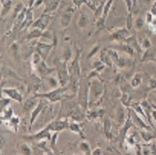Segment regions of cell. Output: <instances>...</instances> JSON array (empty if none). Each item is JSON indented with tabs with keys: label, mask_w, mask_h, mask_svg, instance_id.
I'll return each instance as SVG.
<instances>
[{
	"label": "cell",
	"mask_w": 156,
	"mask_h": 155,
	"mask_svg": "<svg viewBox=\"0 0 156 155\" xmlns=\"http://www.w3.org/2000/svg\"><path fill=\"white\" fill-rule=\"evenodd\" d=\"M79 56H80V51H78L76 58L73 60V63L70 66V69L69 70L70 71V85L74 94L77 93L80 79H81V76H80L81 71H80V62H79Z\"/></svg>",
	"instance_id": "cell-1"
},
{
	"label": "cell",
	"mask_w": 156,
	"mask_h": 155,
	"mask_svg": "<svg viewBox=\"0 0 156 155\" xmlns=\"http://www.w3.org/2000/svg\"><path fill=\"white\" fill-rule=\"evenodd\" d=\"M68 90L67 86H60L59 88H55V90L45 93H38L35 94V96L38 98L47 99L50 102L55 103V102H59V101L64 100L65 99H70L73 97V96L66 94V92Z\"/></svg>",
	"instance_id": "cell-2"
},
{
	"label": "cell",
	"mask_w": 156,
	"mask_h": 155,
	"mask_svg": "<svg viewBox=\"0 0 156 155\" xmlns=\"http://www.w3.org/2000/svg\"><path fill=\"white\" fill-rule=\"evenodd\" d=\"M67 61L58 60L55 62L56 71L58 73V79L60 83V86H66L70 83V71L67 69Z\"/></svg>",
	"instance_id": "cell-3"
},
{
	"label": "cell",
	"mask_w": 156,
	"mask_h": 155,
	"mask_svg": "<svg viewBox=\"0 0 156 155\" xmlns=\"http://www.w3.org/2000/svg\"><path fill=\"white\" fill-rule=\"evenodd\" d=\"M86 79H80V86L77 90V100L79 105L83 109H87L88 106V98L90 94V83Z\"/></svg>",
	"instance_id": "cell-4"
},
{
	"label": "cell",
	"mask_w": 156,
	"mask_h": 155,
	"mask_svg": "<svg viewBox=\"0 0 156 155\" xmlns=\"http://www.w3.org/2000/svg\"><path fill=\"white\" fill-rule=\"evenodd\" d=\"M66 112H67L68 117H70L72 119L79 121L83 118V113L80 108V105L75 104L74 102H70L66 104Z\"/></svg>",
	"instance_id": "cell-5"
},
{
	"label": "cell",
	"mask_w": 156,
	"mask_h": 155,
	"mask_svg": "<svg viewBox=\"0 0 156 155\" xmlns=\"http://www.w3.org/2000/svg\"><path fill=\"white\" fill-rule=\"evenodd\" d=\"M69 126H70V123H69L67 118H65L64 120H54V121L51 122V123H49L46 128H48L51 132H60L61 131L69 129Z\"/></svg>",
	"instance_id": "cell-6"
},
{
	"label": "cell",
	"mask_w": 156,
	"mask_h": 155,
	"mask_svg": "<svg viewBox=\"0 0 156 155\" xmlns=\"http://www.w3.org/2000/svg\"><path fill=\"white\" fill-rule=\"evenodd\" d=\"M51 19V15L48 14V13H43L35 22H34V23L32 24V27L33 28H38V29L44 31L48 28Z\"/></svg>",
	"instance_id": "cell-7"
},
{
	"label": "cell",
	"mask_w": 156,
	"mask_h": 155,
	"mask_svg": "<svg viewBox=\"0 0 156 155\" xmlns=\"http://www.w3.org/2000/svg\"><path fill=\"white\" fill-rule=\"evenodd\" d=\"M54 44H47L44 42H37L36 44V52L42 58L43 60L46 61L50 54L51 51L54 48Z\"/></svg>",
	"instance_id": "cell-8"
},
{
	"label": "cell",
	"mask_w": 156,
	"mask_h": 155,
	"mask_svg": "<svg viewBox=\"0 0 156 155\" xmlns=\"http://www.w3.org/2000/svg\"><path fill=\"white\" fill-rule=\"evenodd\" d=\"M36 71H37V75L41 78H46L48 77V75L52 73L53 72L56 71V68L55 67H49L46 64L45 61L42 60L41 62L39 63L37 66L35 67Z\"/></svg>",
	"instance_id": "cell-9"
},
{
	"label": "cell",
	"mask_w": 156,
	"mask_h": 155,
	"mask_svg": "<svg viewBox=\"0 0 156 155\" xmlns=\"http://www.w3.org/2000/svg\"><path fill=\"white\" fill-rule=\"evenodd\" d=\"M76 7L73 5V6L68 7L67 9H66L62 13V16L61 17V25L62 28H67L69 25L70 24L72 20V18H73V13H74L75 9H76Z\"/></svg>",
	"instance_id": "cell-10"
},
{
	"label": "cell",
	"mask_w": 156,
	"mask_h": 155,
	"mask_svg": "<svg viewBox=\"0 0 156 155\" xmlns=\"http://www.w3.org/2000/svg\"><path fill=\"white\" fill-rule=\"evenodd\" d=\"M48 106L46 101L44 100H40L38 102V103L37 104V106H35V108L34 109V110L32 111L31 115V118H30V127H32V125H34V123L35 122V121L37 120V118H38V116L41 114V112H43V110L44 109V108Z\"/></svg>",
	"instance_id": "cell-11"
},
{
	"label": "cell",
	"mask_w": 156,
	"mask_h": 155,
	"mask_svg": "<svg viewBox=\"0 0 156 155\" xmlns=\"http://www.w3.org/2000/svg\"><path fill=\"white\" fill-rule=\"evenodd\" d=\"M2 93L8 96L9 99L16 101V102L22 103L23 102V96L22 93L16 88H5L2 89Z\"/></svg>",
	"instance_id": "cell-12"
},
{
	"label": "cell",
	"mask_w": 156,
	"mask_h": 155,
	"mask_svg": "<svg viewBox=\"0 0 156 155\" xmlns=\"http://www.w3.org/2000/svg\"><path fill=\"white\" fill-rule=\"evenodd\" d=\"M129 30L127 29L126 28H119V29L115 30L111 34L110 37L112 41H115L120 42L124 41H125L129 37Z\"/></svg>",
	"instance_id": "cell-13"
},
{
	"label": "cell",
	"mask_w": 156,
	"mask_h": 155,
	"mask_svg": "<svg viewBox=\"0 0 156 155\" xmlns=\"http://www.w3.org/2000/svg\"><path fill=\"white\" fill-rule=\"evenodd\" d=\"M61 0H43V4L44 5V9L43 13L51 14L57 10L60 5Z\"/></svg>",
	"instance_id": "cell-14"
},
{
	"label": "cell",
	"mask_w": 156,
	"mask_h": 155,
	"mask_svg": "<svg viewBox=\"0 0 156 155\" xmlns=\"http://www.w3.org/2000/svg\"><path fill=\"white\" fill-rule=\"evenodd\" d=\"M108 53H109V56L112 58V61H113L114 64L119 67H124L126 66V59H125L124 58L119 56L117 53L116 51H114V50H107Z\"/></svg>",
	"instance_id": "cell-15"
},
{
	"label": "cell",
	"mask_w": 156,
	"mask_h": 155,
	"mask_svg": "<svg viewBox=\"0 0 156 155\" xmlns=\"http://www.w3.org/2000/svg\"><path fill=\"white\" fill-rule=\"evenodd\" d=\"M103 92V86L99 80H94L92 83H90V94L93 95L95 99L100 98Z\"/></svg>",
	"instance_id": "cell-16"
},
{
	"label": "cell",
	"mask_w": 156,
	"mask_h": 155,
	"mask_svg": "<svg viewBox=\"0 0 156 155\" xmlns=\"http://www.w3.org/2000/svg\"><path fill=\"white\" fill-rule=\"evenodd\" d=\"M156 62V48H148L145 50L142 57V62Z\"/></svg>",
	"instance_id": "cell-17"
},
{
	"label": "cell",
	"mask_w": 156,
	"mask_h": 155,
	"mask_svg": "<svg viewBox=\"0 0 156 155\" xmlns=\"http://www.w3.org/2000/svg\"><path fill=\"white\" fill-rule=\"evenodd\" d=\"M51 131L49 130L48 128H44L43 130L40 131L37 133L34 134V135L28 136V139L30 140H41L44 139V138H48V140L51 139Z\"/></svg>",
	"instance_id": "cell-18"
},
{
	"label": "cell",
	"mask_w": 156,
	"mask_h": 155,
	"mask_svg": "<svg viewBox=\"0 0 156 155\" xmlns=\"http://www.w3.org/2000/svg\"><path fill=\"white\" fill-rule=\"evenodd\" d=\"M1 73H2V77H8V78H12V79H18V80H22V78L12 70V69L9 68L7 67H2L1 68Z\"/></svg>",
	"instance_id": "cell-19"
},
{
	"label": "cell",
	"mask_w": 156,
	"mask_h": 155,
	"mask_svg": "<svg viewBox=\"0 0 156 155\" xmlns=\"http://www.w3.org/2000/svg\"><path fill=\"white\" fill-rule=\"evenodd\" d=\"M124 42L128 44L135 51H136L137 53H142V48H141L140 45L139 44V43H138L137 40H136L135 36H129V37Z\"/></svg>",
	"instance_id": "cell-20"
},
{
	"label": "cell",
	"mask_w": 156,
	"mask_h": 155,
	"mask_svg": "<svg viewBox=\"0 0 156 155\" xmlns=\"http://www.w3.org/2000/svg\"><path fill=\"white\" fill-rule=\"evenodd\" d=\"M89 20L90 19L88 15L85 12H81L77 21L78 27L80 28H82V29L85 28L87 26L88 23H89Z\"/></svg>",
	"instance_id": "cell-21"
},
{
	"label": "cell",
	"mask_w": 156,
	"mask_h": 155,
	"mask_svg": "<svg viewBox=\"0 0 156 155\" xmlns=\"http://www.w3.org/2000/svg\"><path fill=\"white\" fill-rule=\"evenodd\" d=\"M2 4V11H1V17L3 19L7 16L12 8V0H1Z\"/></svg>",
	"instance_id": "cell-22"
},
{
	"label": "cell",
	"mask_w": 156,
	"mask_h": 155,
	"mask_svg": "<svg viewBox=\"0 0 156 155\" xmlns=\"http://www.w3.org/2000/svg\"><path fill=\"white\" fill-rule=\"evenodd\" d=\"M130 115H131V118L133 122H136V124L137 125L138 127L141 128V129H148V126L145 125V123L144 122L142 118H141L139 116V115H138L135 111H133V112H132Z\"/></svg>",
	"instance_id": "cell-23"
},
{
	"label": "cell",
	"mask_w": 156,
	"mask_h": 155,
	"mask_svg": "<svg viewBox=\"0 0 156 155\" xmlns=\"http://www.w3.org/2000/svg\"><path fill=\"white\" fill-rule=\"evenodd\" d=\"M100 60H101L102 62L106 65L109 67H112V64H113V61H112V58L109 56V53L106 50H103L100 53Z\"/></svg>",
	"instance_id": "cell-24"
},
{
	"label": "cell",
	"mask_w": 156,
	"mask_h": 155,
	"mask_svg": "<svg viewBox=\"0 0 156 155\" xmlns=\"http://www.w3.org/2000/svg\"><path fill=\"white\" fill-rule=\"evenodd\" d=\"M34 16H33V11L32 9L28 8V11H27L26 17H25V21H24L23 24L21 27L22 28H26L28 27H29L30 25H32V24L34 23Z\"/></svg>",
	"instance_id": "cell-25"
},
{
	"label": "cell",
	"mask_w": 156,
	"mask_h": 155,
	"mask_svg": "<svg viewBox=\"0 0 156 155\" xmlns=\"http://www.w3.org/2000/svg\"><path fill=\"white\" fill-rule=\"evenodd\" d=\"M44 32H43V31L38 29V28H33V29L27 34L26 39L29 41L34 40V39H38L44 35Z\"/></svg>",
	"instance_id": "cell-26"
},
{
	"label": "cell",
	"mask_w": 156,
	"mask_h": 155,
	"mask_svg": "<svg viewBox=\"0 0 156 155\" xmlns=\"http://www.w3.org/2000/svg\"><path fill=\"white\" fill-rule=\"evenodd\" d=\"M72 2H73V5L76 9H80L83 5H87L90 9L94 10V11L97 9L94 5H91L90 2V0H72Z\"/></svg>",
	"instance_id": "cell-27"
},
{
	"label": "cell",
	"mask_w": 156,
	"mask_h": 155,
	"mask_svg": "<svg viewBox=\"0 0 156 155\" xmlns=\"http://www.w3.org/2000/svg\"><path fill=\"white\" fill-rule=\"evenodd\" d=\"M37 98L38 97H37V96L34 95L33 97L29 98V99L25 102V104H24V108L25 109V110L28 111L30 110V109H32V107H34V106H37V104L38 103V102H37Z\"/></svg>",
	"instance_id": "cell-28"
},
{
	"label": "cell",
	"mask_w": 156,
	"mask_h": 155,
	"mask_svg": "<svg viewBox=\"0 0 156 155\" xmlns=\"http://www.w3.org/2000/svg\"><path fill=\"white\" fill-rule=\"evenodd\" d=\"M142 82V76L140 73H136L132 78L130 84L133 88H137L141 85Z\"/></svg>",
	"instance_id": "cell-29"
},
{
	"label": "cell",
	"mask_w": 156,
	"mask_h": 155,
	"mask_svg": "<svg viewBox=\"0 0 156 155\" xmlns=\"http://www.w3.org/2000/svg\"><path fill=\"white\" fill-rule=\"evenodd\" d=\"M69 129L71 132H75V133L78 134V135H80V136H82L83 138L84 137V135H83V132L82 130L81 127L77 122H72L70 124V126H69Z\"/></svg>",
	"instance_id": "cell-30"
},
{
	"label": "cell",
	"mask_w": 156,
	"mask_h": 155,
	"mask_svg": "<svg viewBox=\"0 0 156 155\" xmlns=\"http://www.w3.org/2000/svg\"><path fill=\"white\" fill-rule=\"evenodd\" d=\"M145 24V19H143V18L141 17V16H139V17L136 18V20H135L134 25H133V26L135 27L136 30L139 31V30L142 29V28L144 27Z\"/></svg>",
	"instance_id": "cell-31"
},
{
	"label": "cell",
	"mask_w": 156,
	"mask_h": 155,
	"mask_svg": "<svg viewBox=\"0 0 156 155\" xmlns=\"http://www.w3.org/2000/svg\"><path fill=\"white\" fill-rule=\"evenodd\" d=\"M140 134H141V136H142V138L144 139V141H146V142H148V141H151L152 139L155 138L154 135H153L152 133H151V132L148 130H144V131H142V132L141 131Z\"/></svg>",
	"instance_id": "cell-32"
},
{
	"label": "cell",
	"mask_w": 156,
	"mask_h": 155,
	"mask_svg": "<svg viewBox=\"0 0 156 155\" xmlns=\"http://www.w3.org/2000/svg\"><path fill=\"white\" fill-rule=\"evenodd\" d=\"M125 109L121 106V107H119V109H118V112H117V119H118V121H119V122L120 123L121 125H122L124 123V122H125Z\"/></svg>",
	"instance_id": "cell-33"
},
{
	"label": "cell",
	"mask_w": 156,
	"mask_h": 155,
	"mask_svg": "<svg viewBox=\"0 0 156 155\" xmlns=\"http://www.w3.org/2000/svg\"><path fill=\"white\" fill-rule=\"evenodd\" d=\"M133 109H134L135 112L138 114V115H140L141 116H143L144 118H146V115H145V111L143 109V107H142L141 105L139 104H133Z\"/></svg>",
	"instance_id": "cell-34"
},
{
	"label": "cell",
	"mask_w": 156,
	"mask_h": 155,
	"mask_svg": "<svg viewBox=\"0 0 156 155\" xmlns=\"http://www.w3.org/2000/svg\"><path fill=\"white\" fill-rule=\"evenodd\" d=\"M104 125H104L105 134H106V135L107 136L108 138H111V135H112V133H111V130H112V129H111L110 121H109V119H106V121H105Z\"/></svg>",
	"instance_id": "cell-35"
},
{
	"label": "cell",
	"mask_w": 156,
	"mask_h": 155,
	"mask_svg": "<svg viewBox=\"0 0 156 155\" xmlns=\"http://www.w3.org/2000/svg\"><path fill=\"white\" fill-rule=\"evenodd\" d=\"M42 60H43L42 58H41V57L37 53V52H36V53H34L32 56V60H31V64H32L33 67H35L36 66L39 64V63L42 61Z\"/></svg>",
	"instance_id": "cell-36"
},
{
	"label": "cell",
	"mask_w": 156,
	"mask_h": 155,
	"mask_svg": "<svg viewBox=\"0 0 156 155\" xmlns=\"http://www.w3.org/2000/svg\"><path fill=\"white\" fill-rule=\"evenodd\" d=\"M9 122L10 125H11V126H12V128L13 130H15V132H16L18 125H19V118H18V117L12 116L9 120Z\"/></svg>",
	"instance_id": "cell-37"
},
{
	"label": "cell",
	"mask_w": 156,
	"mask_h": 155,
	"mask_svg": "<svg viewBox=\"0 0 156 155\" xmlns=\"http://www.w3.org/2000/svg\"><path fill=\"white\" fill-rule=\"evenodd\" d=\"M133 25H134V22H133V14H132V12H129L126 19V28L128 30H131Z\"/></svg>",
	"instance_id": "cell-38"
},
{
	"label": "cell",
	"mask_w": 156,
	"mask_h": 155,
	"mask_svg": "<svg viewBox=\"0 0 156 155\" xmlns=\"http://www.w3.org/2000/svg\"><path fill=\"white\" fill-rule=\"evenodd\" d=\"M48 83L49 85H50V86H51L52 88L54 89L56 88V87L58 86V84L60 85V83H59V80H58V79H57L56 78L52 77V76L48 78Z\"/></svg>",
	"instance_id": "cell-39"
},
{
	"label": "cell",
	"mask_w": 156,
	"mask_h": 155,
	"mask_svg": "<svg viewBox=\"0 0 156 155\" xmlns=\"http://www.w3.org/2000/svg\"><path fill=\"white\" fill-rule=\"evenodd\" d=\"M38 147L40 148V150H44V153H51V149L48 148L47 142L44 141V140L40 142V144H38Z\"/></svg>",
	"instance_id": "cell-40"
},
{
	"label": "cell",
	"mask_w": 156,
	"mask_h": 155,
	"mask_svg": "<svg viewBox=\"0 0 156 155\" xmlns=\"http://www.w3.org/2000/svg\"><path fill=\"white\" fill-rule=\"evenodd\" d=\"M21 150L24 154H31L32 153L31 148L28 144H23L21 146Z\"/></svg>",
	"instance_id": "cell-41"
},
{
	"label": "cell",
	"mask_w": 156,
	"mask_h": 155,
	"mask_svg": "<svg viewBox=\"0 0 156 155\" xmlns=\"http://www.w3.org/2000/svg\"><path fill=\"white\" fill-rule=\"evenodd\" d=\"M122 104L126 107L130 106V96L129 95V93H124L122 98Z\"/></svg>",
	"instance_id": "cell-42"
},
{
	"label": "cell",
	"mask_w": 156,
	"mask_h": 155,
	"mask_svg": "<svg viewBox=\"0 0 156 155\" xmlns=\"http://www.w3.org/2000/svg\"><path fill=\"white\" fill-rule=\"evenodd\" d=\"M71 56H72V52L70 48H66L64 51V61H67L68 60H70V58H71Z\"/></svg>",
	"instance_id": "cell-43"
},
{
	"label": "cell",
	"mask_w": 156,
	"mask_h": 155,
	"mask_svg": "<svg viewBox=\"0 0 156 155\" xmlns=\"http://www.w3.org/2000/svg\"><path fill=\"white\" fill-rule=\"evenodd\" d=\"M80 150H83L85 153H91V152L90 151V145L87 142H84V141H83V142H81V144H80Z\"/></svg>",
	"instance_id": "cell-44"
},
{
	"label": "cell",
	"mask_w": 156,
	"mask_h": 155,
	"mask_svg": "<svg viewBox=\"0 0 156 155\" xmlns=\"http://www.w3.org/2000/svg\"><path fill=\"white\" fill-rule=\"evenodd\" d=\"M154 18V16L151 12H147L146 15H145V23H146L147 25L150 24L151 22H152V20Z\"/></svg>",
	"instance_id": "cell-45"
},
{
	"label": "cell",
	"mask_w": 156,
	"mask_h": 155,
	"mask_svg": "<svg viewBox=\"0 0 156 155\" xmlns=\"http://www.w3.org/2000/svg\"><path fill=\"white\" fill-rule=\"evenodd\" d=\"M10 99H8V98H2L1 99V109L3 110V109H5V107H7L9 105V103L10 102Z\"/></svg>",
	"instance_id": "cell-46"
},
{
	"label": "cell",
	"mask_w": 156,
	"mask_h": 155,
	"mask_svg": "<svg viewBox=\"0 0 156 155\" xmlns=\"http://www.w3.org/2000/svg\"><path fill=\"white\" fill-rule=\"evenodd\" d=\"M142 46L144 48H145V50L148 49V48H151V47H152V46H151V41H150L149 39L147 38V37L143 40V41H142Z\"/></svg>",
	"instance_id": "cell-47"
},
{
	"label": "cell",
	"mask_w": 156,
	"mask_h": 155,
	"mask_svg": "<svg viewBox=\"0 0 156 155\" xmlns=\"http://www.w3.org/2000/svg\"><path fill=\"white\" fill-rule=\"evenodd\" d=\"M149 87L151 90H156V77H153L150 79Z\"/></svg>",
	"instance_id": "cell-48"
},
{
	"label": "cell",
	"mask_w": 156,
	"mask_h": 155,
	"mask_svg": "<svg viewBox=\"0 0 156 155\" xmlns=\"http://www.w3.org/2000/svg\"><path fill=\"white\" fill-rule=\"evenodd\" d=\"M150 12L154 15V16H156V0H154L153 2L152 5H151V9H150Z\"/></svg>",
	"instance_id": "cell-49"
},
{
	"label": "cell",
	"mask_w": 156,
	"mask_h": 155,
	"mask_svg": "<svg viewBox=\"0 0 156 155\" xmlns=\"http://www.w3.org/2000/svg\"><path fill=\"white\" fill-rule=\"evenodd\" d=\"M151 154H156V144L154 143L151 144Z\"/></svg>",
	"instance_id": "cell-50"
},
{
	"label": "cell",
	"mask_w": 156,
	"mask_h": 155,
	"mask_svg": "<svg viewBox=\"0 0 156 155\" xmlns=\"http://www.w3.org/2000/svg\"><path fill=\"white\" fill-rule=\"evenodd\" d=\"M36 2H37V0H29V2H28V8L32 9L33 7H34V5H35Z\"/></svg>",
	"instance_id": "cell-51"
},
{
	"label": "cell",
	"mask_w": 156,
	"mask_h": 155,
	"mask_svg": "<svg viewBox=\"0 0 156 155\" xmlns=\"http://www.w3.org/2000/svg\"><path fill=\"white\" fill-rule=\"evenodd\" d=\"M5 145V138H4L3 135H1V149H2L4 147V146Z\"/></svg>",
	"instance_id": "cell-52"
},
{
	"label": "cell",
	"mask_w": 156,
	"mask_h": 155,
	"mask_svg": "<svg viewBox=\"0 0 156 155\" xmlns=\"http://www.w3.org/2000/svg\"><path fill=\"white\" fill-rule=\"evenodd\" d=\"M92 153H94V154H101L102 153L101 149L99 148V147H97V148H96L95 150L92 152Z\"/></svg>",
	"instance_id": "cell-53"
},
{
	"label": "cell",
	"mask_w": 156,
	"mask_h": 155,
	"mask_svg": "<svg viewBox=\"0 0 156 155\" xmlns=\"http://www.w3.org/2000/svg\"><path fill=\"white\" fill-rule=\"evenodd\" d=\"M152 115H153V119L154 120V121H155V122H156V110L155 111H153L152 112Z\"/></svg>",
	"instance_id": "cell-54"
}]
</instances>
